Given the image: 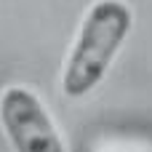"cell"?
I'll return each mask as SVG.
<instances>
[{
	"instance_id": "cell-1",
	"label": "cell",
	"mask_w": 152,
	"mask_h": 152,
	"mask_svg": "<svg viewBox=\"0 0 152 152\" xmlns=\"http://www.w3.org/2000/svg\"><path fill=\"white\" fill-rule=\"evenodd\" d=\"M131 32V8L123 0H96L77 29L61 69V91L69 99L91 94Z\"/></svg>"
},
{
	"instance_id": "cell-2",
	"label": "cell",
	"mask_w": 152,
	"mask_h": 152,
	"mask_svg": "<svg viewBox=\"0 0 152 152\" xmlns=\"http://www.w3.org/2000/svg\"><path fill=\"white\" fill-rule=\"evenodd\" d=\"M0 126L16 152H64L48 110L29 88L11 86L0 94Z\"/></svg>"
}]
</instances>
